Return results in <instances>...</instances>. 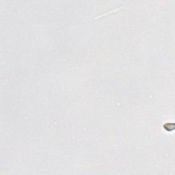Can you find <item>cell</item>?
Listing matches in <instances>:
<instances>
[{
    "instance_id": "cell-1",
    "label": "cell",
    "mask_w": 175,
    "mask_h": 175,
    "mask_svg": "<svg viewBox=\"0 0 175 175\" xmlns=\"http://www.w3.org/2000/svg\"><path fill=\"white\" fill-rule=\"evenodd\" d=\"M164 129L167 131H172L175 129V124L170 123H166L164 124Z\"/></svg>"
}]
</instances>
